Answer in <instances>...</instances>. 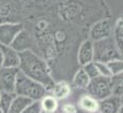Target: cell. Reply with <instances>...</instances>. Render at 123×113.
<instances>
[{
    "mask_svg": "<svg viewBox=\"0 0 123 113\" xmlns=\"http://www.w3.org/2000/svg\"><path fill=\"white\" fill-rule=\"evenodd\" d=\"M95 113H100V112H95Z\"/></svg>",
    "mask_w": 123,
    "mask_h": 113,
    "instance_id": "f1b7e54d",
    "label": "cell"
},
{
    "mask_svg": "<svg viewBox=\"0 0 123 113\" xmlns=\"http://www.w3.org/2000/svg\"><path fill=\"white\" fill-rule=\"evenodd\" d=\"M18 69L25 76L42 84L46 90L55 83L48 63L35 51L26 50L19 53Z\"/></svg>",
    "mask_w": 123,
    "mask_h": 113,
    "instance_id": "6da1fadb",
    "label": "cell"
},
{
    "mask_svg": "<svg viewBox=\"0 0 123 113\" xmlns=\"http://www.w3.org/2000/svg\"><path fill=\"white\" fill-rule=\"evenodd\" d=\"M87 94L95 98L96 100H102L104 98L111 95V88H110V78L106 77H96L90 80L87 86Z\"/></svg>",
    "mask_w": 123,
    "mask_h": 113,
    "instance_id": "5b68a950",
    "label": "cell"
},
{
    "mask_svg": "<svg viewBox=\"0 0 123 113\" xmlns=\"http://www.w3.org/2000/svg\"><path fill=\"white\" fill-rule=\"evenodd\" d=\"M22 113H42V109H41V106H40V102L39 100L32 102Z\"/></svg>",
    "mask_w": 123,
    "mask_h": 113,
    "instance_id": "d4e9b609",
    "label": "cell"
},
{
    "mask_svg": "<svg viewBox=\"0 0 123 113\" xmlns=\"http://www.w3.org/2000/svg\"><path fill=\"white\" fill-rule=\"evenodd\" d=\"M40 106H41L42 112H46V113H57L60 107L59 100H57L55 97H53L51 95H46L43 98L39 100Z\"/></svg>",
    "mask_w": 123,
    "mask_h": 113,
    "instance_id": "9a60e30c",
    "label": "cell"
},
{
    "mask_svg": "<svg viewBox=\"0 0 123 113\" xmlns=\"http://www.w3.org/2000/svg\"><path fill=\"white\" fill-rule=\"evenodd\" d=\"M23 29L24 25L22 23H0V46H11Z\"/></svg>",
    "mask_w": 123,
    "mask_h": 113,
    "instance_id": "8992f818",
    "label": "cell"
},
{
    "mask_svg": "<svg viewBox=\"0 0 123 113\" xmlns=\"http://www.w3.org/2000/svg\"><path fill=\"white\" fill-rule=\"evenodd\" d=\"M11 47L16 50L18 53L23 52L26 50H33L34 48V41L32 39L31 34L27 31V30L23 29L22 31L18 33V35L15 37L13 43L11 44Z\"/></svg>",
    "mask_w": 123,
    "mask_h": 113,
    "instance_id": "9c48e42d",
    "label": "cell"
},
{
    "mask_svg": "<svg viewBox=\"0 0 123 113\" xmlns=\"http://www.w3.org/2000/svg\"><path fill=\"white\" fill-rule=\"evenodd\" d=\"M71 93H72V86L70 85V83H68L67 81H63V80L58 82L55 81V83L47 90V94L55 97L57 100L67 99L71 95Z\"/></svg>",
    "mask_w": 123,
    "mask_h": 113,
    "instance_id": "8fae6325",
    "label": "cell"
},
{
    "mask_svg": "<svg viewBox=\"0 0 123 113\" xmlns=\"http://www.w3.org/2000/svg\"><path fill=\"white\" fill-rule=\"evenodd\" d=\"M3 58V66L9 68H18L19 66V53L11 46H0Z\"/></svg>",
    "mask_w": 123,
    "mask_h": 113,
    "instance_id": "4fadbf2b",
    "label": "cell"
},
{
    "mask_svg": "<svg viewBox=\"0 0 123 113\" xmlns=\"http://www.w3.org/2000/svg\"><path fill=\"white\" fill-rule=\"evenodd\" d=\"M75 113H87V112L82 111V110H80V109H79V108H78V109H77V111H76V112H75Z\"/></svg>",
    "mask_w": 123,
    "mask_h": 113,
    "instance_id": "4316f807",
    "label": "cell"
},
{
    "mask_svg": "<svg viewBox=\"0 0 123 113\" xmlns=\"http://www.w3.org/2000/svg\"><path fill=\"white\" fill-rule=\"evenodd\" d=\"M110 88H111V95L122 97L123 93V74L113 75L110 77Z\"/></svg>",
    "mask_w": 123,
    "mask_h": 113,
    "instance_id": "d6986e66",
    "label": "cell"
},
{
    "mask_svg": "<svg viewBox=\"0 0 123 113\" xmlns=\"http://www.w3.org/2000/svg\"><path fill=\"white\" fill-rule=\"evenodd\" d=\"M93 43V61L108 63L113 60H122V53L117 48L111 36Z\"/></svg>",
    "mask_w": 123,
    "mask_h": 113,
    "instance_id": "3957f363",
    "label": "cell"
},
{
    "mask_svg": "<svg viewBox=\"0 0 123 113\" xmlns=\"http://www.w3.org/2000/svg\"><path fill=\"white\" fill-rule=\"evenodd\" d=\"M81 68L84 69V72L87 74V76L90 78V80L93 79V78H96V77H98V68H96L95 63H94V62L88 63V64H86L85 66H82Z\"/></svg>",
    "mask_w": 123,
    "mask_h": 113,
    "instance_id": "7402d4cb",
    "label": "cell"
},
{
    "mask_svg": "<svg viewBox=\"0 0 123 113\" xmlns=\"http://www.w3.org/2000/svg\"><path fill=\"white\" fill-rule=\"evenodd\" d=\"M76 105L80 110L87 113H95L98 110V100L90 96L89 94H84L80 96Z\"/></svg>",
    "mask_w": 123,
    "mask_h": 113,
    "instance_id": "5bb4252c",
    "label": "cell"
},
{
    "mask_svg": "<svg viewBox=\"0 0 123 113\" xmlns=\"http://www.w3.org/2000/svg\"><path fill=\"white\" fill-rule=\"evenodd\" d=\"M94 63H95V66H96V68H98V76L106 77V78H110V77H111L110 70L107 66V63H103V62H94Z\"/></svg>",
    "mask_w": 123,
    "mask_h": 113,
    "instance_id": "603a6c76",
    "label": "cell"
},
{
    "mask_svg": "<svg viewBox=\"0 0 123 113\" xmlns=\"http://www.w3.org/2000/svg\"><path fill=\"white\" fill-rule=\"evenodd\" d=\"M77 62L80 66H85L88 63L93 62V43L90 40H86L80 44L77 52Z\"/></svg>",
    "mask_w": 123,
    "mask_h": 113,
    "instance_id": "7c38bea8",
    "label": "cell"
},
{
    "mask_svg": "<svg viewBox=\"0 0 123 113\" xmlns=\"http://www.w3.org/2000/svg\"><path fill=\"white\" fill-rule=\"evenodd\" d=\"M16 94L9 92H0V110L3 113H8L12 102L14 100Z\"/></svg>",
    "mask_w": 123,
    "mask_h": 113,
    "instance_id": "ffe728a7",
    "label": "cell"
},
{
    "mask_svg": "<svg viewBox=\"0 0 123 113\" xmlns=\"http://www.w3.org/2000/svg\"><path fill=\"white\" fill-rule=\"evenodd\" d=\"M122 108V97L110 95L98 102L100 113H117Z\"/></svg>",
    "mask_w": 123,
    "mask_h": 113,
    "instance_id": "30bf717a",
    "label": "cell"
},
{
    "mask_svg": "<svg viewBox=\"0 0 123 113\" xmlns=\"http://www.w3.org/2000/svg\"><path fill=\"white\" fill-rule=\"evenodd\" d=\"M18 73H19L18 68H0V92L13 93Z\"/></svg>",
    "mask_w": 123,
    "mask_h": 113,
    "instance_id": "52a82bcc",
    "label": "cell"
},
{
    "mask_svg": "<svg viewBox=\"0 0 123 113\" xmlns=\"http://www.w3.org/2000/svg\"><path fill=\"white\" fill-rule=\"evenodd\" d=\"M112 23L110 19H102L95 23L90 30V41L95 42L111 36Z\"/></svg>",
    "mask_w": 123,
    "mask_h": 113,
    "instance_id": "ba28073f",
    "label": "cell"
},
{
    "mask_svg": "<svg viewBox=\"0 0 123 113\" xmlns=\"http://www.w3.org/2000/svg\"><path fill=\"white\" fill-rule=\"evenodd\" d=\"M23 16V0H0V23H20Z\"/></svg>",
    "mask_w": 123,
    "mask_h": 113,
    "instance_id": "277c9868",
    "label": "cell"
},
{
    "mask_svg": "<svg viewBox=\"0 0 123 113\" xmlns=\"http://www.w3.org/2000/svg\"><path fill=\"white\" fill-rule=\"evenodd\" d=\"M31 102H32V100L29 99V98L16 95L15 98H14V100L11 103L8 113H22Z\"/></svg>",
    "mask_w": 123,
    "mask_h": 113,
    "instance_id": "2e32d148",
    "label": "cell"
},
{
    "mask_svg": "<svg viewBox=\"0 0 123 113\" xmlns=\"http://www.w3.org/2000/svg\"><path fill=\"white\" fill-rule=\"evenodd\" d=\"M14 93L16 95L24 96L26 98L31 99L32 102H35V100H40L41 98H43L47 94V90L39 82L30 79L29 77L25 76L19 72L16 78Z\"/></svg>",
    "mask_w": 123,
    "mask_h": 113,
    "instance_id": "7a4b0ae2",
    "label": "cell"
},
{
    "mask_svg": "<svg viewBox=\"0 0 123 113\" xmlns=\"http://www.w3.org/2000/svg\"><path fill=\"white\" fill-rule=\"evenodd\" d=\"M107 66L110 70L111 76L113 75L123 74V62L122 60H113L107 63Z\"/></svg>",
    "mask_w": 123,
    "mask_h": 113,
    "instance_id": "44dd1931",
    "label": "cell"
},
{
    "mask_svg": "<svg viewBox=\"0 0 123 113\" xmlns=\"http://www.w3.org/2000/svg\"><path fill=\"white\" fill-rule=\"evenodd\" d=\"M42 113H46V112H42Z\"/></svg>",
    "mask_w": 123,
    "mask_h": 113,
    "instance_id": "f546056e",
    "label": "cell"
},
{
    "mask_svg": "<svg viewBox=\"0 0 123 113\" xmlns=\"http://www.w3.org/2000/svg\"><path fill=\"white\" fill-rule=\"evenodd\" d=\"M0 113H3V112H2V111H1V110H0Z\"/></svg>",
    "mask_w": 123,
    "mask_h": 113,
    "instance_id": "83f0119b",
    "label": "cell"
},
{
    "mask_svg": "<svg viewBox=\"0 0 123 113\" xmlns=\"http://www.w3.org/2000/svg\"><path fill=\"white\" fill-rule=\"evenodd\" d=\"M2 66H3V58H2V52L0 49V68H2Z\"/></svg>",
    "mask_w": 123,
    "mask_h": 113,
    "instance_id": "484cf974",
    "label": "cell"
},
{
    "mask_svg": "<svg viewBox=\"0 0 123 113\" xmlns=\"http://www.w3.org/2000/svg\"><path fill=\"white\" fill-rule=\"evenodd\" d=\"M90 82V78L87 76V74L84 72L82 68H79L76 73H75L74 77L72 80V85L74 88L78 89V90H86Z\"/></svg>",
    "mask_w": 123,
    "mask_h": 113,
    "instance_id": "e0dca14e",
    "label": "cell"
},
{
    "mask_svg": "<svg viewBox=\"0 0 123 113\" xmlns=\"http://www.w3.org/2000/svg\"><path fill=\"white\" fill-rule=\"evenodd\" d=\"M78 109L76 103H72V102H68V103H63L62 106L59 107V110L57 113H75Z\"/></svg>",
    "mask_w": 123,
    "mask_h": 113,
    "instance_id": "cb8c5ba5",
    "label": "cell"
},
{
    "mask_svg": "<svg viewBox=\"0 0 123 113\" xmlns=\"http://www.w3.org/2000/svg\"><path fill=\"white\" fill-rule=\"evenodd\" d=\"M123 22H122V17L119 18L117 20L113 28V42H115L117 48L119 49V51L122 53L123 51Z\"/></svg>",
    "mask_w": 123,
    "mask_h": 113,
    "instance_id": "ac0fdd59",
    "label": "cell"
}]
</instances>
